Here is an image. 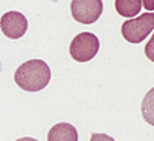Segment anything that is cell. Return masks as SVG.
Masks as SVG:
<instances>
[{"label": "cell", "instance_id": "1", "mask_svg": "<svg viewBox=\"0 0 154 141\" xmlns=\"http://www.w3.org/2000/svg\"><path fill=\"white\" fill-rule=\"evenodd\" d=\"M15 84L25 91H40L51 81V68L41 59H31L21 64L14 73Z\"/></svg>", "mask_w": 154, "mask_h": 141}, {"label": "cell", "instance_id": "2", "mask_svg": "<svg viewBox=\"0 0 154 141\" xmlns=\"http://www.w3.org/2000/svg\"><path fill=\"white\" fill-rule=\"evenodd\" d=\"M154 29V14L152 12H145L137 18H131L127 20L121 31H122V37L128 41L137 44L140 41H143Z\"/></svg>", "mask_w": 154, "mask_h": 141}, {"label": "cell", "instance_id": "3", "mask_svg": "<svg viewBox=\"0 0 154 141\" xmlns=\"http://www.w3.org/2000/svg\"><path fill=\"white\" fill-rule=\"evenodd\" d=\"M70 56L78 62H87L96 56L99 50V40L92 32H82L70 43Z\"/></svg>", "mask_w": 154, "mask_h": 141}, {"label": "cell", "instance_id": "4", "mask_svg": "<svg viewBox=\"0 0 154 141\" xmlns=\"http://www.w3.org/2000/svg\"><path fill=\"white\" fill-rule=\"evenodd\" d=\"M70 11L75 21L82 25H92L101 17L104 5L102 0H72Z\"/></svg>", "mask_w": 154, "mask_h": 141}, {"label": "cell", "instance_id": "5", "mask_svg": "<svg viewBox=\"0 0 154 141\" xmlns=\"http://www.w3.org/2000/svg\"><path fill=\"white\" fill-rule=\"evenodd\" d=\"M0 29L8 38L18 40L28 31V20L21 12L17 11L5 12L0 18Z\"/></svg>", "mask_w": 154, "mask_h": 141}, {"label": "cell", "instance_id": "6", "mask_svg": "<svg viewBox=\"0 0 154 141\" xmlns=\"http://www.w3.org/2000/svg\"><path fill=\"white\" fill-rule=\"evenodd\" d=\"M48 141H78V131L69 123H58L49 131Z\"/></svg>", "mask_w": 154, "mask_h": 141}, {"label": "cell", "instance_id": "7", "mask_svg": "<svg viewBox=\"0 0 154 141\" xmlns=\"http://www.w3.org/2000/svg\"><path fill=\"white\" fill-rule=\"evenodd\" d=\"M115 8L122 17H134L142 8V0H115Z\"/></svg>", "mask_w": 154, "mask_h": 141}, {"label": "cell", "instance_id": "8", "mask_svg": "<svg viewBox=\"0 0 154 141\" xmlns=\"http://www.w3.org/2000/svg\"><path fill=\"white\" fill-rule=\"evenodd\" d=\"M90 141H115V138H113V137H110V135H105V134L95 132V134H92Z\"/></svg>", "mask_w": 154, "mask_h": 141}, {"label": "cell", "instance_id": "9", "mask_svg": "<svg viewBox=\"0 0 154 141\" xmlns=\"http://www.w3.org/2000/svg\"><path fill=\"white\" fill-rule=\"evenodd\" d=\"M142 5L145 6L146 11H149V12L154 11V0H142Z\"/></svg>", "mask_w": 154, "mask_h": 141}, {"label": "cell", "instance_id": "10", "mask_svg": "<svg viewBox=\"0 0 154 141\" xmlns=\"http://www.w3.org/2000/svg\"><path fill=\"white\" fill-rule=\"evenodd\" d=\"M17 141H38L35 138H31V137H25V138H18Z\"/></svg>", "mask_w": 154, "mask_h": 141}]
</instances>
